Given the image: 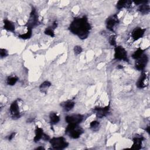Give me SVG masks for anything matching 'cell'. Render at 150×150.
I'll list each match as a JSON object with an SVG mask.
<instances>
[{"instance_id":"6da1fadb","label":"cell","mask_w":150,"mask_h":150,"mask_svg":"<svg viewBox=\"0 0 150 150\" xmlns=\"http://www.w3.org/2000/svg\"><path fill=\"white\" fill-rule=\"evenodd\" d=\"M69 29L73 34L76 35L81 39H85L89 36L91 26L86 16L82 18H76L70 25Z\"/></svg>"},{"instance_id":"7a4b0ae2","label":"cell","mask_w":150,"mask_h":150,"mask_svg":"<svg viewBox=\"0 0 150 150\" xmlns=\"http://www.w3.org/2000/svg\"><path fill=\"white\" fill-rule=\"evenodd\" d=\"M83 133V130L82 128L80 127L78 124H69L66 127L65 133L69 135L72 138L76 139L80 137Z\"/></svg>"},{"instance_id":"3957f363","label":"cell","mask_w":150,"mask_h":150,"mask_svg":"<svg viewBox=\"0 0 150 150\" xmlns=\"http://www.w3.org/2000/svg\"><path fill=\"white\" fill-rule=\"evenodd\" d=\"M50 143H51L53 148L56 149H64L66 148L69 145V143L63 137L53 138L50 141Z\"/></svg>"},{"instance_id":"277c9868","label":"cell","mask_w":150,"mask_h":150,"mask_svg":"<svg viewBox=\"0 0 150 150\" xmlns=\"http://www.w3.org/2000/svg\"><path fill=\"white\" fill-rule=\"evenodd\" d=\"M39 23V22L38 20V15L36 13V9L34 7H32L31 15H30L28 22L25 25V26H27L28 29H32L35 26L38 25Z\"/></svg>"},{"instance_id":"5b68a950","label":"cell","mask_w":150,"mask_h":150,"mask_svg":"<svg viewBox=\"0 0 150 150\" xmlns=\"http://www.w3.org/2000/svg\"><path fill=\"white\" fill-rule=\"evenodd\" d=\"M114 58L117 60H123L126 62H128V58L126 50L121 46H117L115 48Z\"/></svg>"},{"instance_id":"8992f818","label":"cell","mask_w":150,"mask_h":150,"mask_svg":"<svg viewBox=\"0 0 150 150\" xmlns=\"http://www.w3.org/2000/svg\"><path fill=\"white\" fill-rule=\"evenodd\" d=\"M83 119V116L81 114H75L72 116H68L65 118L66 122L69 124H79L81 123Z\"/></svg>"},{"instance_id":"52a82bcc","label":"cell","mask_w":150,"mask_h":150,"mask_svg":"<svg viewBox=\"0 0 150 150\" xmlns=\"http://www.w3.org/2000/svg\"><path fill=\"white\" fill-rule=\"evenodd\" d=\"M148 63V57L146 55H143L137 60L135 66L138 71H143Z\"/></svg>"},{"instance_id":"ba28073f","label":"cell","mask_w":150,"mask_h":150,"mask_svg":"<svg viewBox=\"0 0 150 150\" xmlns=\"http://www.w3.org/2000/svg\"><path fill=\"white\" fill-rule=\"evenodd\" d=\"M10 113H11V116L13 119H18L21 117V114L19 112V106L18 102L17 100L14 101L10 106Z\"/></svg>"},{"instance_id":"9c48e42d","label":"cell","mask_w":150,"mask_h":150,"mask_svg":"<svg viewBox=\"0 0 150 150\" xmlns=\"http://www.w3.org/2000/svg\"><path fill=\"white\" fill-rule=\"evenodd\" d=\"M119 22L117 15H114L107 18L106 21L107 28L111 31H114V26Z\"/></svg>"},{"instance_id":"30bf717a","label":"cell","mask_w":150,"mask_h":150,"mask_svg":"<svg viewBox=\"0 0 150 150\" xmlns=\"http://www.w3.org/2000/svg\"><path fill=\"white\" fill-rule=\"evenodd\" d=\"M94 110L96 112L97 117L102 118L108 114L110 110V104L105 107H95Z\"/></svg>"},{"instance_id":"8fae6325","label":"cell","mask_w":150,"mask_h":150,"mask_svg":"<svg viewBox=\"0 0 150 150\" xmlns=\"http://www.w3.org/2000/svg\"><path fill=\"white\" fill-rule=\"evenodd\" d=\"M144 138L142 135L136 136L133 138V145L131 147L132 149H139L141 148L142 142L144 140Z\"/></svg>"},{"instance_id":"7c38bea8","label":"cell","mask_w":150,"mask_h":150,"mask_svg":"<svg viewBox=\"0 0 150 150\" xmlns=\"http://www.w3.org/2000/svg\"><path fill=\"white\" fill-rule=\"evenodd\" d=\"M145 31V29H142L141 28H135L132 32V38H133L134 41H137L139 38H142L144 34Z\"/></svg>"},{"instance_id":"4fadbf2b","label":"cell","mask_w":150,"mask_h":150,"mask_svg":"<svg viewBox=\"0 0 150 150\" xmlns=\"http://www.w3.org/2000/svg\"><path fill=\"white\" fill-rule=\"evenodd\" d=\"M44 135V133L43 130L41 128L37 127L35 130V137L34 139V141L35 143L39 141L40 139H42Z\"/></svg>"},{"instance_id":"5bb4252c","label":"cell","mask_w":150,"mask_h":150,"mask_svg":"<svg viewBox=\"0 0 150 150\" xmlns=\"http://www.w3.org/2000/svg\"><path fill=\"white\" fill-rule=\"evenodd\" d=\"M147 79V75L145 73L143 72L142 75H141V77H139V80L138 81L137 83V86L138 88L139 89H143L145 87V81Z\"/></svg>"},{"instance_id":"9a60e30c","label":"cell","mask_w":150,"mask_h":150,"mask_svg":"<svg viewBox=\"0 0 150 150\" xmlns=\"http://www.w3.org/2000/svg\"><path fill=\"white\" fill-rule=\"evenodd\" d=\"M4 28L5 29L7 30V31H8L14 32V31H15V25L13 22L9 21V20H8V19H5L4 21Z\"/></svg>"},{"instance_id":"2e32d148","label":"cell","mask_w":150,"mask_h":150,"mask_svg":"<svg viewBox=\"0 0 150 150\" xmlns=\"http://www.w3.org/2000/svg\"><path fill=\"white\" fill-rule=\"evenodd\" d=\"M132 4L131 1H119L117 4V8L118 9H121L123 8H130Z\"/></svg>"},{"instance_id":"e0dca14e","label":"cell","mask_w":150,"mask_h":150,"mask_svg":"<svg viewBox=\"0 0 150 150\" xmlns=\"http://www.w3.org/2000/svg\"><path fill=\"white\" fill-rule=\"evenodd\" d=\"M75 103L69 100L62 104V106L63 107L65 111L69 112V111H71V110L73 108V107L75 106Z\"/></svg>"},{"instance_id":"ac0fdd59","label":"cell","mask_w":150,"mask_h":150,"mask_svg":"<svg viewBox=\"0 0 150 150\" xmlns=\"http://www.w3.org/2000/svg\"><path fill=\"white\" fill-rule=\"evenodd\" d=\"M49 118H50V122H51V123L52 125L58 123L60 121V117L57 115L56 113L54 112H52L51 114H50Z\"/></svg>"},{"instance_id":"d6986e66","label":"cell","mask_w":150,"mask_h":150,"mask_svg":"<svg viewBox=\"0 0 150 150\" xmlns=\"http://www.w3.org/2000/svg\"><path fill=\"white\" fill-rule=\"evenodd\" d=\"M138 11L143 14H147L149 13L150 8L148 5L146 4H143L140 5L138 8Z\"/></svg>"},{"instance_id":"ffe728a7","label":"cell","mask_w":150,"mask_h":150,"mask_svg":"<svg viewBox=\"0 0 150 150\" xmlns=\"http://www.w3.org/2000/svg\"><path fill=\"white\" fill-rule=\"evenodd\" d=\"M51 86V83H50L48 81H45L44 82H43L41 86L39 87L40 90H41V91L43 93H45L47 91V89H48L50 86Z\"/></svg>"},{"instance_id":"44dd1931","label":"cell","mask_w":150,"mask_h":150,"mask_svg":"<svg viewBox=\"0 0 150 150\" xmlns=\"http://www.w3.org/2000/svg\"><path fill=\"white\" fill-rule=\"evenodd\" d=\"M143 52H144L143 50H142L141 48H138L137 51L133 54L132 57L133 59L137 60L138 59H139L143 55Z\"/></svg>"},{"instance_id":"7402d4cb","label":"cell","mask_w":150,"mask_h":150,"mask_svg":"<svg viewBox=\"0 0 150 150\" xmlns=\"http://www.w3.org/2000/svg\"><path fill=\"white\" fill-rule=\"evenodd\" d=\"M18 81V77H9L7 80V83L9 86L14 85Z\"/></svg>"},{"instance_id":"603a6c76","label":"cell","mask_w":150,"mask_h":150,"mask_svg":"<svg viewBox=\"0 0 150 150\" xmlns=\"http://www.w3.org/2000/svg\"><path fill=\"white\" fill-rule=\"evenodd\" d=\"M32 36V29H28V32L25 34L19 35L18 37L22 39H29Z\"/></svg>"},{"instance_id":"cb8c5ba5","label":"cell","mask_w":150,"mask_h":150,"mask_svg":"<svg viewBox=\"0 0 150 150\" xmlns=\"http://www.w3.org/2000/svg\"><path fill=\"white\" fill-rule=\"evenodd\" d=\"M100 123L97 121H93L90 124V127L93 131H97L99 129Z\"/></svg>"},{"instance_id":"d4e9b609","label":"cell","mask_w":150,"mask_h":150,"mask_svg":"<svg viewBox=\"0 0 150 150\" xmlns=\"http://www.w3.org/2000/svg\"><path fill=\"white\" fill-rule=\"evenodd\" d=\"M54 29L52 26H49L48 27L45 31V34L49 35L51 37H54L55 36V33H54Z\"/></svg>"},{"instance_id":"484cf974","label":"cell","mask_w":150,"mask_h":150,"mask_svg":"<svg viewBox=\"0 0 150 150\" xmlns=\"http://www.w3.org/2000/svg\"><path fill=\"white\" fill-rule=\"evenodd\" d=\"M109 42L112 46H115L116 45V38L115 35H112L110 37Z\"/></svg>"},{"instance_id":"4316f807","label":"cell","mask_w":150,"mask_h":150,"mask_svg":"<svg viewBox=\"0 0 150 150\" xmlns=\"http://www.w3.org/2000/svg\"><path fill=\"white\" fill-rule=\"evenodd\" d=\"M74 51H75V54L76 55H79L82 52V48L79 46H76L74 48Z\"/></svg>"},{"instance_id":"83f0119b","label":"cell","mask_w":150,"mask_h":150,"mask_svg":"<svg viewBox=\"0 0 150 150\" xmlns=\"http://www.w3.org/2000/svg\"><path fill=\"white\" fill-rule=\"evenodd\" d=\"M0 55H1V57H6L8 55V52L5 49H0Z\"/></svg>"},{"instance_id":"f1b7e54d","label":"cell","mask_w":150,"mask_h":150,"mask_svg":"<svg viewBox=\"0 0 150 150\" xmlns=\"http://www.w3.org/2000/svg\"><path fill=\"white\" fill-rule=\"evenodd\" d=\"M15 133H13L11 135H10L9 137H8V140H11V139H13V138L15 137Z\"/></svg>"},{"instance_id":"f546056e","label":"cell","mask_w":150,"mask_h":150,"mask_svg":"<svg viewBox=\"0 0 150 150\" xmlns=\"http://www.w3.org/2000/svg\"><path fill=\"white\" fill-rule=\"evenodd\" d=\"M145 130L148 133H149V126H148L147 128H145Z\"/></svg>"},{"instance_id":"4dcf8cb0","label":"cell","mask_w":150,"mask_h":150,"mask_svg":"<svg viewBox=\"0 0 150 150\" xmlns=\"http://www.w3.org/2000/svg\"><path fill=\"white\" fill-rule=\"evenodd\" d=\"M45 148H44V147H38V148H37L36 149H44Z\"/></svg>"},{"instance_id":"1f68e13d","label":"cell","mask_w":150,"mask_h":150,"mask_svg":"<svg viewBox=\"0 0 150 150\" xmlns=\"http://www.w3.org/2000/svg\"><path fill=\"white\" fill-rule=\"evenodd\" d=\"M118 67L120 68V69H123V66H121V65H119Z\"/></svg>"}]
</instances>
